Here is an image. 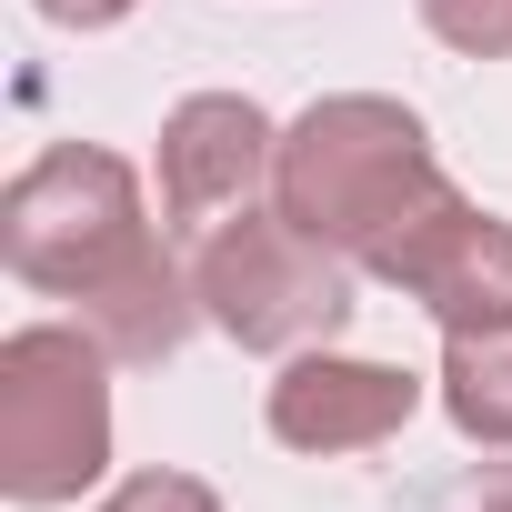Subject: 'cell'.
<instances>
[{
  "instance_id": "cell-4",
  "label": "cell",
  "mask_w": 512,
  "mask_h": 512,
  "mask_svg": "<svg viewBox=\"0 0 512 512\" xmlns=\"http://www.w3.org/2000/svg\"><path fill=\"white\" fill-rule=\"evenodd\" d=\"M191 292H201L211 332H231L241 352H282L292 362V352L342 342V322H352V251L312 241L282 211H231L191 251Z\"/></svg>"
},
{
  "instance_id": "cell-2",
  "label": "cell",
  "mask_w": 512,
  "mask_h": 512,
  "mask_svg": "<svg viewBox=\"0 0 512 512\" xmlns=\"http://www.w3.org/2000/svg\"><path fill=\"white\" fill-rule=\"evenodd\" d=\"M432 181H442L432 131H422L402 101H382V91H332V101H312V111L282 131V151H272V211L302 221L312 241L352 251V262H362V251H372Z\"/></svg>"
},
{
  "instance_id": "cell-5",
  "label": "cell",
  "mask_w": 512,
  "mask_h": 512,
  "mask_svg": "<svg viewBox=\"0 0 512 512\" xmlns=\"http://www.w3.org/2000/svg\"><path fill=\"white\" fill-rule=\"evenodd\" d=\"M362 272L412 292L442 332H502L512 322V221H492L482 201H462L452 181H432L372 251Z\"/></svg>"
},
{
  "instance_id": "cell-6",
  "label": "cell",
  "mask_w": 512,
  "mask_h": 512,
  "mask_svg": "<svg viewBox=\"0 0 512 512\" xmlns=\"http://www.w3.org/2000/svg\"><path fill=\"white\" fill-rule=\"evenodd\" d=\"M282 131L262 121V101L241 91H191L161 121V231H221L231 211H251V191L272 181Z\"/></svg>"
},
{
  "instance_id": "cell-11",
  "label": "cell",
  "mask_w": 512,
  "mask_h": 512,
  "mask_svg": "<svg viewBox=\"0 0 512 512\" xmlns=\"http://www.w3.org/2000/svg\"><path fill=\"white\" fill-rule=\"evenodd\" d=\"M41 21H61V31H111V21H131L141 0H31Z\"/></svg>"
},
{
  "instance_id": "cell-8",
  "label": "cell",
  "mask_w": 512,
  "mask_h": 512,
  "mask_svg": "<svg viewBox=\"0 0 512 512\" xmlns=\"http://www.w3.org/2000/svg\"><path fill=\"white\" fill-rule=\"evenodd\" d=\"M442 412L462 442L512 452V322L502 332H442Z\"/></svg>"
},
{
  "instance_id": "cell-10",
  "label": "cell",
  "mask_w": 512,
  "mask_h": 512,
  "mask_svg": "<svg viewBox=\"0 0 512 512\" xmlns=\"http://www.w3.org/2000/svg\"><path fill=\"white\" fill-rule=\"evenodd\" d=\"M101 512H221V492H211V482H191V472H131Z\"/></svg>"
},
{
  "instance_id": "cell-1",
  "label": "cell",
  "mask_w": 512,
  "mask_h": 512,
  "mask_svg": "<svg viewBox=\"0 0 512 512\" xmlns=\"http://www.w3.org/2000/svg\"><path fill=\"white\" fill-rule=\"evenodd\" d=\"M161 251H171V231H151L141 171L121 151L61 141V151H41L11 191H0V262H11L31 292H51V302L91 312L101 292L151 272Z\"/></svg>"
},
{
  "instance_id": "cell-7",
  "label": "cell",
  "mask_w": 512,
  "mask_h": 512,
  "mask_svg": "<svg viewBox=\"0 0 512 512\" xmlns=\"http://www.w3.org/2000/svg\"><path fill=\"white\" fill-rule=\"evenodd\" d=\"M422 412V382L402 362H352V352H292L272 382V442L292 452H372Z\"/></svg>"
},
{
  "instance_id": "cell-12",
  "label": "cell",
  "mask_w": 512,
  "mask_h": 512,
  "mask_svg": "<svg viewBox=\"0 0 512 512\" xmlns=\"http://www.w3.org/2000/svg\"><path fill=\"white\" fill-rule=\"evenodd\" d=\"M472 512H512V462H492V472H482V492H472Z\"/></svg>"
},
{
  "instance_id": "cell-3",
  "label": "cell",
  "mask_w": 512,
  "mask_h": 512,
  "mask_svg": "<svg viewBox=\"0 0 512 512\" xmlns=\"http://www.w3.org/2000/svg\"><path fill=\"white\" fill-rule=\"evenodd\" d=\"M111 472V352L81 322H21L0 342V492L51 512Z\"/></svg>"
},
{
  "instance_id": "cell-9",
  "label": "cell",
  "mask_w": 512,
  "mask_h": 512,
  "mask_svg": "<svg viewBox=\"0 0 512 512\" xmlns=\"http://www.w3.org/2000/svg\"><path fill=\"white\" fill-rule=\"evenodd\" d=\"M422 31L462 61H512V0H422Z\"/></svg>"
}]
</instances>
